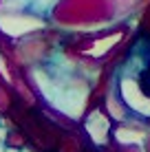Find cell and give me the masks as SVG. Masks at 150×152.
<instances>
[{
	"mask_svg": "<svg viewBox=\"0 0 150 152\" xmlns=\"http://www.w3.org/2000/svg\"><path fill=\"white\" fill-rule=\"evenodd\" d=\"M62 62H55L51 57L46 64H38L31 69V82L38 86L46 104L55 108L58 113L66 115L71 119H80L86 110L89 102V84L75 73V64L60 55Z\"/></svg>",
	"mask_w": 150,
	"mask_h": 152,
	"instance_id": "cell-1",
	"label": "cell"
},
{
	"mask_svg": "<svg viewBox=\"0 0 150 152\" xmlns=\"http://www.w3.org/2000/svg\"><path fill=\"white\" fill-rule=\"evenodd\" d=\"M46 27V20L27 9H0V31L11 38H22Z\"/></svg>",
	"mask_w": 150,
	"mask_h": 152,
	"instance_id": "cell-2",
	"label": "cell"
},
{
	"mask_svg": "<svg viewBox=\"0 0 150 152\" xmlns=\"http://www.w3.org/2000/svg\"><path fill=\"white\" fill-rule=\"evenodd\" d=\"M119 99L132 113L150 117V97L143 95V91L139 88V84L132 75H124L119 80Z\"/></svg>",
	"mask_w": 150,
	"mask_h": 152,
	"instance_id": "cell-3",
	"label": "cell"
},
{
	"mask_svg": "<svg viewBox=\"0 0 150 152\" xmlns=\"http://www.w3.org/2000/svg\"><path fill=\"white\" fill-rule=\"evenodd\" d=\"M86 134L91 137V141L95 145H106L108 139V130H110V121L102 110H93L91 115H86V121H84Z\"/></svg>",
	"mask_w": 150,
	"mask_h": 152,
	"instance_id": "cell-4",
	"label": "cell"
},
{
	"mask_svg": "<svg viewBox=\"0 0 150 152\" xmlns=\"http://www.w3.org/2000/svg\"><path fill=\"white\" fill-rule=\"evenodd\" d=\"M60 0H2L0 9H27V11H49Z\"/></svg>",
	"mask_w": 150,
	"mask_h": 152,
	"instance_id": "cell-5",
	"label": "cell"
},
{
	"mask_svg": "<svg viewBox=\"0 0 150 152\" xmlns=\"http://www.w3.org/2000/svg\"><path fill=\"white\" fill-rule=\"evenodd\" d=\"M148 134L141 132V130H132V128H119L115 132V139L119 141L121 145H141L146 141Z\"/></svg>",
	"mask_w": 150,
	"mask_h": 152,
	"instance_id": "cell-6",
	"label": "cell"
},
{
	"mask_svg": "<svg viewBox=\"0 0 150 152\" xmlns=\"http://www.w3.org/2000/svg\"><path fill=\"white\" fill-rule=\"evenodd\" d=\"M108 113H110L115 119H124V117H126L121 110H117V95H115V91L108 95Z\"/></svg>",
	"mask_w": 150,
	"mask_h": 152,
	"instance_id": "cell-7",
	"label": "cell"
},
{
	"mask_svg": "<svg viewBox=\"0 0 150 152\" xmlns=\"http://www.w3.org/2000/svg\"><path fill=\"white\" fill-rule=\"evenodd\" d=\"M20 150H22V148H15V145H9L7 143V150H4V152H20Z\"/></svg>",
	"mask_w": 150,
	"mask_h": 152,
	"instance_id": "cell-8",
	"label": "cell"
},
{
	"mask_svg": "<svg viewBox=\"0 0 150 152\" xmlns=\"http://www.w3.org/2000/svg\"><path fill=\"white\" fill-rule=\"evenodd\" d=\"M4 150H7V141L0 139V152H4Z\"/></svg>",
	"mask_w": 150,
	"mask_h": 152,
	"instance_id": "cell-9",
	"label": "cell"
},
{
	"mask_svg": "<svg viewBox=\"0 0 150 152\" xmlns=\"http://www.w3.org/2000/svg\"><path fill=\"white\" fill-rule=\"evenodd\" d=\"M20 152H33V150H31V148H22V150H20Z\"/></svg>",
	"mask_w": 150,
	"mask_h": 152,
	"instance_id": "cell-10",
	"label": "cell"
}]
</instances>
